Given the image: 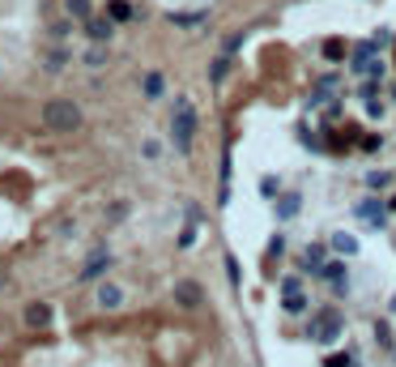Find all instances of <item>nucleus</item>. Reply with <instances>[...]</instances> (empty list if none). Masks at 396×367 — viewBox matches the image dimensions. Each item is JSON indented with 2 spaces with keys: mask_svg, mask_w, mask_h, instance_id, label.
Segmentation results:
<instances>
[{
  "mask_svg": "<svg viewBox=\"0 0 396 367\" xmlns=\"http://www.w3.org/2000/svg\"><path fill=\"white\" fill-rule=\"evenodd\" d=\"M64 65H69V51H64V47H55V51H47V60H43V69H47V73H60Z\"/></svg>",
  "mask_w": 396,
  "mask_h": 367,
  "instance_id": "f8f14e48",
  "label": "nucleus"
},
{
  "mask_svg": "<svg viewBox=\"0 0 396 367\" xmlns=\"http://www.w3.org/2000/svg\"><path fill=\"white\" fill-rule=\"evenodd\" d=\"M200 299H205V295H200V286H196L192 278H179V282H175V303H179V307H196Z\"/></svg>",
  "mask_w": 396,
  "mask_h": 367,
  "instance_id": "39448f33",
  "label": "nucleus"
},
{
  "mask_svg": "<svg viewBox=\"0 0 396 367\" xmlns=\"http://www.w3.org/2000/svg\"><path fill=\"white\" fill-rule=\"evenodd\" d=\"M107 18L116 22V26H120V22H132V18H137V5H132V0H111V5H107Z\"/></svg>",
  "mask_w": 396,
  "mask_h": 367,
  "instance_id": "0eeeda50",
  "label": "nucleus"
},
{
  "mask_svg": "<svg viewBox=\"0 0 396 367\" xmlns=\"http://www.w3.org/2000/svg\"><path fill=\"white\" fill-rule=\"evenodd\" d=\"M354 214H358V218H367V222H375V227L383 222V209H379V201H371V196H367V201H358Z\"/></svg>",
  "mask_w": 396,
  "mask_h": 367,
  "instance_id": "9d476101",
  "label": "nucleus"
},
{
  "mask_svg": "<svg viewBox=\"0 0 396 367\" xmlns=\"http://www.w3.org/2000/svg\"><path fill=\"white\" fill-rule=\"evenodd\" d=\"M51 316H55V312H51L47 303H30V307L22 312V321H26L30 329H47V325H51Z\"/></svg>",
  "mask_w": 396,
  "mask_h": 367,
  "instance_id": "423d86ee",
  "label": "nucleus"
},
{
  "mask_svg": "<svg viewBox=\"0 0 396 367\" xmlns=\"http://www.w3.org/2000/svg\"><path fill=\"white\" fill-rule=\"evenodd\" d=\"M81 30H86V39H94V43H107V39H111V30H116V22H111L107 13H102V18L94 13V18H86V22H81Z\"/></svg>",
  "mask_w": 396,
  "mask_h": 367,
  "instance_id": "20e7f679",
  "label": "nucleus"
},
{
  "mask_svg": "<svg viewBox=\"0 0 396 367\" xmlns=\"http://www.w3.org/2000/svg\"><path fill=\"white\" fill-rule=\"evenodd\" d=\"M120 303H124V291L116 282H102L98 286V307H120Z\"/></svg>",
  "mask_w": 396,
  "mask_h": 367,
  "instance_id": "6e6552de",
  "label": "nucleus"
},
{
  "mask_svg": "<svg viewBox=\"0 0 396 367\" xmlns=\"http://www.w3.org/2000/svg\"><path fill=\"white\" fill-rule=\"evenodd\" d=\"M299 214V192H286L277 201V218H294Z\"/></svg>",
  "mask_w": 396,
  "mask_h": 367,
  "instance_id": "4468645a",
  "label": "nucleus"
},
{
  "mask_svg": "<svg viewBox=\"0 0 396 367\" xmlns=\"http://www.w3.org/2000/svg\"><path fill=\"white\" fill-rule=\"evenodd\" d=\"M107 265H111V256H107V252H98V256H94V260H90V265H86V269H81V282H94V278H98V274H102V269H107Z\"/></svg>",
  "mask_w": 396,
  "mask_h": 367,
  "instance_id": "9b49d317",
  "label": "nucleus"
},
{
  "mask_svg": "<svg viewBox=\"0 0 396 367\" xmlns=\"http://www.w3.org/2000/svg\"><path fill=\"white\" fill-rule=\"evenodd\" d=\"M192 133H196V112L188 102H175V124H171V137H175V149L188 154L192 149Z\"/></svg>",
  "mask_w": 396,
  "mask_h": 367,
  "instance_id": "f03ea898",
  "label": "nucleus"
},
{
  "mask_svg": "<svg viewBox=\"0 0 396 367\" xmlns=\"http://www.w3.org/2000/svg\"><path fill=\"white\" fill-rule=\"evenodd\" d=\"M43 124L51 133H77L86 124V116H81V107H77L73 98H51L47 107H43Z\"/></svg>",
  "mask_w": 396,
  "mask_h": 367,
  "instance_id": "f257e3e1",
  "label": "nucleus"
},
{
  "mask_svg": "<svg viewBox=\"0 0 396 367\" xmlns=\"http://www.w3.org/2000/svg\"><path fill=\"white\" fill-rule=\"evenodd\" d=\"M192 243H196V222H188L184 235H179V248H192Z\"/></svg>",
  "mask_w": 396,
  "mask_h": 367,
  "instance_id": "6ab92c4d",
  "label": "nucleus"
},
{
  "mask_svg": "<svg viewBox=\"0 0 396 367\" xmlns=\"http://www.w3.org/2000/svg\"><path fill=\"white\" fill-rule=\"evenodd\" d=\"M332 248L341 252V256H354V252H358V239H354V235H346V231H336V235H332Z\"/></svg>",
  "mask_w": 396,
  "mask_h": 367,
  "instance_id": "ddd939ff",
  "label": "nucleus"
},
{
  "mask_svg": "<svg viewBox=\"0 0 396 367\" xmlns=\"http://www.w3.org/2000/svg\"><path fill=\"white\" fill-rule=\"evenodd\" d=\"M86 65H90V69H102V65H107V51H102V47L86 51Z\"/></svg>",
  "mask_w": 396,
  "mask_h": 367,
  "instance_id": "f3484780",
  "label": "nucleus"
},
{
  "mask_svg": "<svg viewBox=\"0 0 396 367\" xmlns=\"http://www.w3.org/2000/svg\"><path fill=\"white\" fill-rule=\"evenodd\" d=\"M388 180H392V175H383V171H371V175H367V188H383Z\"/></svg>",
  "mask_w": 396,
  "mask_h": 367,
  "instance_id": "412c9836",
  "label": "nucleus"
},
{
  "mask_svg": "<svg viewBox=\"0 0 396 367\" xmlns=\"http://www.w3.org/2000/svg\"><path fill=\"white\" fill-rule=\"evenodd\" d=\"M341 329H346L341 312H320V321L311 325V338H315L320 346H328V342H336V338H341Z\"/></svg>",
  "mask_w": 396,
  "mask_h": 367,
  "instance_id": "7ed1b4c3",
  "label": "nucleus"
},
{
  "mask_svg": "<svg viewBox=\"0 0 396 367\" xmlns=\"http://www.w3.org/2000/svg\"><path fill=\"white\" fill-rule=\"evenodd\" d=\"M64 13L73 22H86V18H94V0H64Z\"/></svg>",
  "mask_w": 396,
  "mask_h": 367,
  "instance_id": "1a4fd4ad",
  "label": "nucleus"
},
{
  "mask_svg": "<svg viewBox=\"0 0 396 367\" xmlns=\"http://www.w3.org/2000/svg\"><path fill=\"white\" fill-rule=\"evenodd\" d=\"M371 56H375V43H367V47H358V51H354V65L362 69V65H371Z\"/></svg>",
  "mask_w": 396,
  "mask_h": 367,
  "instance_id": "a211bd4d",
  "label": "nucleus"
},
{
  "mask_svg": "<svg viewBox=\"0 0 396 367\" xmlns=\"http://www.w3.org/2000/svg\"><path fill=\"white\" fill-rule=\"evenodd\" d=\"M226 69H231V56H226V51H221V56L209 65V81H221L226 77Z\"/></svg>",
  "mask_w": 396,
  "mask_h": 367,
  "instance_id": "dca6fc26",
  "label": "nucleus"
},
{
  "mask_svg": "<svg viewBox=\"0 0 396 367\" xmlns=\"http://www.w3.org/2000/svg\"><path fill=\"white\" fill-rule=\"evenodd\" d=\"M307 307V299H303V291L299 295H286V312H303Z\"/></svg>",
  "mask_w": 396,
  "mask_h": 367,
  "instance_id": "aec40b11",
  "label": "nucleus"
},
{
  "mask_svg": "<svg viewBox=\"0 0 396 367\" xmlns=\"http://www.w3.org/2000/svg\"><path fill=\"white\" fill-rule=\"evenodd\" d=\"M145 94L149 98H162L166 94V77L162 73H145Z\"/></svg>",
  "mask_w": 396,
  "mask_h": 367,
  "instance_id": "2eb2a0df",
  "label": "nucleus"
}]
</instances>
